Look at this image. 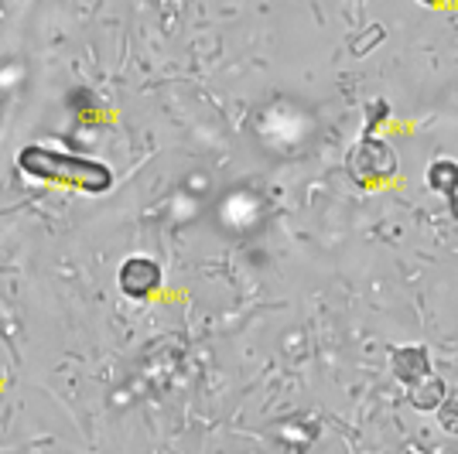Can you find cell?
Masks as SVG:
<instances>
[{"instance_id": "cell-5", "label": "cell", "mask_w": 458, "mask_h": 454, "mask_svg": "<svg viewBox=\"0 0 458 454\" xmlns=\"http://www.w3.org/2000/svg\"><path fill=\"white\" fill-rule=\"evenodd\" d=\"M445 393H448V390H445L441 376H435V373H428V376H420L418 383L407 386V399H411V407L420 410V414H435L438 403L445 399Z\"/></svg>"}, {"instance_id": "cell-8", "label": "cell", "mask_w": 458, "mask_h": 454, "mask_svg": "<svg viewBox=\"0 0 458 454\" xmlns=\"http://www.w3.org/2000/svg\"><path fill=\"white\" fill-rule=\"evenodd\" d=\"M386 116H390V106H386L383 99H369V114H366L363 133H373L377 127H380V120H386Z\"/></svg>"}, {"instance_id": "cell-4", "label": "cell", "mask_w": 458, "mask_h": 454, "mask_svg": "<svg viewBox=\"0 0 458 454\" xmlns=\"http://www.w3.org/2000/svg\"><path fill=\"white\" fill-rule=\"evenodd\" d=\"M390 369H394V379L411 386V383H418L420 376L431 373V356H428L424 345H394L390 349Z\"/></svg>"}, {"instance_id": "cell-2", "label": "cell", "mask_w": 458, "mask_h": 454, "mask_svg": "<svg viewBox=\"0 0 458 454\" xmlns=\"http://www.w3.org/2000/svg\"><path fill=\"white\" fill-rule=\"evenodd\" d=\"M397 168H401V161H397L394 147L373 133H363L345 154V171L360 189H377V185L394 181Z\"/></svg>"}, {"instance_id": "cell-7", "label": "cell", "mask_w": 458, "mask_h": 454, "mask_svg": "<svg viewBox=\"0 0 458 454\" xmlns=\"http://www.w3.org/2000/svg\"><path fill=\"white\" fill-rule=\"evenodd\" d=\"M438 424L445 434H458V390H452V393H445V399L438 403Z\"/></svg>"}, {"instance_id": "cell-10", "label": "cell", "mask_w": 458, "mask_h": 454, "mask_svg": "<svg viewBox=\"0 0 458 454\" xmlns=\"http://www.w3.org/2000/svg\"><path fill=\"white\" fill-rule=\"evenodd\" d=\"M418 4H428V7H438V4H445V0H418Z\"/></svg>"}, {"instance_id": "cell-6", "label": "cell", "mask_w": 458, "mask_h": 454, "mask_svg": "<svg viewBox=\"0 0 458 454\" xmlns=\"http://www.w3.org/2000/svg\"><path fill=\"white\" fill-rule=\"evenodd\" d=\"M428 185H431V191H438V195L455 191L458 189V161H448V157L431 161V168H428Z\"/></svg>"}, {"instance_id": "cell-1", "label": "cell", "mask_w": 458, "mask_h": 454, "mask_svg": "<svg viewBox=\"0 0 458 454\" xmlns=\"http://www.w3.org/2000/svg\"><path fill=\"white\" fill-rule=\"evenodd\" d=\"M18 168L45 185H65V189H79L99 195V191L114 189V171L106 168L103 161L93 157H79V154H62L52 147H38V144H28L18 154Z\"/></svg>"}, {"instance_id": "cell-9", "label": "cell", "mask_w": 458, "mask_h": 454, "mask_svg": "<svg viewBox=\"0 0 458 454\" xmlns=\"http://www.w3.org/2000/svg\"><path fill=\"white\" fill-rule=\"evenodd\" d=\"M445 198H448V208H452V215L458 219V189H455V191H448Z\"/></svg>"}, {"instance_id": "cell-3", "label": "cell", "mask_w": 458, "mask_h": 454, "mask_svg": "<svg viewBox=\"0 0 458 454\" xmlns=\"http://www.w3.org/2000/svg\"><path fill=\"white\" fill-rule=\"evenodd\" d=\"M116 284H120V290L127 298L140 301V298H148V294H154L161 287V266L154 264L151 256H131L127 264L120 266Z\"/></svg>"}]
</instances>
